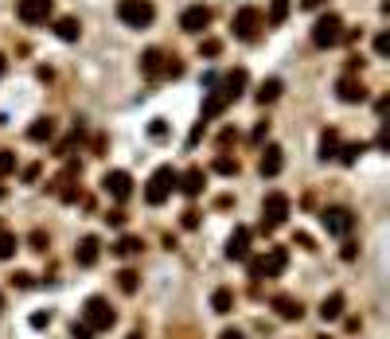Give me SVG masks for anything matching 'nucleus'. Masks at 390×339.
I'll use <instances>...</instances> for the list:
<instances>
[{"label":"nucleus","instance_id":"nucleus-32","mask_svg":"<svg viewBox=\"0 0 390 339\" xmlns=\"http://www.w3.org/2000/svg\"><path fill=\"white\" fill-rule=\"evenodd\" d=\"M12 289H36V277H31V273H12Z\"/></svg>","mask_w":390,"mask_h":339},{"label":"nucleus","instance_id":"nucleus-28","mask_svg":"<svg viewBox=\"0 0 390 339\" xmlns=\"http://www.w3.org/2000/svg\"><path fill=\"white\" fill-rule=\"evenodd\" d=\"M363 152H367V144H363V140H351V144H343V149H340V156H336V160H343V164H355Z\"/></svg>","mask_w":390,"mask_h":339},{"label":"nucleus","instance_id":"nucleus-35","mask_svg":"<svg viewBox=\"0 0 390 339\" xmlns=\"http://www.w3.org/2000/svg\"><path fill=\"white\" fill-rule=\"evenodd\" d=\"M70 339H94V331H90L82 320H75V324H70Z\"/></svg>","mask_w":390,"mask_h":339},{"label":"nucleus","instance_id":"nucleus-27","mask_svg":"<svg viewBox=\"0 0 390 339\" xmlns=\"http://www.w3.org/2000/svg\"><path fill=\"white\" fill-rule=\"evenodd\" d=\"M214 172H219V176H238V156L219 152V156H214Z\"/></svg>","mask_w":390,"mask_h":339},{"label":"nucleus","instance_id":"nucleus-11","mask_svg":"<svg viewBox=\"0 0 390 339\" xmlns=\"http://www.w3.org/2000/svg\"><path fill=\"white\" fill-rule=\"evenodd\" d=\"M180 28L192 31V35L207 31V28H211V8H207V4H192V8H184V16H180Z\"/></svg>","mask_w":390,"mask_h":339},{"label":"nucleus","instance_id":"nucleus-37","mask_svg":"<svg viewBox=\"0 0 390 339\" xmlns=\"http://www.w3.org/2000/svg\"><path fill=\"white\" fill-rule=\"evenodd\" d=\"M180 222H184V230H195V226H199V210H195V207H187V210H184V219H180Z\"/></svg>","mask_w":390,"mask_h":339},{"label":"nucleus","instance_id":"nucleus-31","mask_svg":"<svg viewBox=\"0 0 390 339\" xmlns=\"http://www.w3.org/2000/svg\"><path fill=\"white\" fill-rule=\"evenodd\" d=\"M28 246L36 249V254H47L51 238H47V234H43V230H31V234H28Z\"/></svg>","mask_w":390,"mask_h":339},{"label":"nucleus","instance_id":"nucleus-23","mask_svg":"<svg viewBox=\"0 0 390 339\" xmlns=\"http://www.w3.org/2000/svg\"><path fill=\"white\" fill-rule=\"evenodd\" d=\"M31 140H51L55 137V117H36L31 121V129H28Z\"/></svg>","mask_w":390,"mask_h":339},{"label":"nucleus","instance_id":"nucleus-5","mask_svg":"<svg viewBox=\"0 0 390 339\" xmlns=\"http://www.w3.org/2000/svg\"><path fill=\"white\" fill-rule=\"evenodd\" d=\"M231 28H234V40L254 43L258 35H262V28H265V16L258 8H238V12H234V20H231Z\"/></svg>","mask_w":390,"mask_h":339},{"label":"nucleus","instance_id":"nucleus-48","mask_svg":"<svg viewBox=\"0 0 390 339\" xmlns=\"http://www.w3.org/2000/svg\"><path fill=\"white\" fill-rule=\"evenodd\" d=\"M125 339H145V336H141V331H129V336Z\"/></svg>","mask_w":390,"mask_h":339},{"label":"nucleus","instance_id":"nucleus-19","mask_svg":"<svg viewBox=\"0 0 390 339\" xmlns=\"http://www.w3.org/2000/svg\"><path fill=\"white\" fill-rule=\"evenodd\" d=\"M55 35H58L63 43H75L78 35H82V24H78L75 16H63V20L55 24Z\"/></svg>","mask_w":390,"mask_h":339},{"label":"nucleus","instance_id":"nucleus-25","mask_svg":"<svg viewBox=\"0 0 390 339\" xmlns=\"http://www.w3.org/2000/svg\"><path fill=\"white\" fill-rule=\"evenodd\" d=\"M211 308L219 312V316H226V312L234 308V292H231V289H214V297H211Z\"/></svg>","mask_w":390,"mask_h":339},{"label":"nucleus","instance_id":"nucleus-50","mask_svg":"<svg viewBox=\"0 0 390 339\" xmlns=\"http://www.w3.org/2000/svg\"><path fill=\"white\" fill-rule=\"evenodd\" d=\"M0 308H4V297H0Z\"/></svg>","mask_w":390,"mask_h":339},{"label":"nucleus","instance_id":"nucleus-33","mask_svg":"<svg viewBox=\"0 0 390 339\" xmlns=\"http://www.w3.org/2000/svg\"><path fill=\"white\" fill-rule=\"evenodd\" d=\"M8 172H16V152L0 149V176H8Z\"/></svg>","mask_w":390,"mask_h":339},{"label":"nucleus","instance_id":"nucleus-41","mask_svg":"<svg viewBox=\"0 0 390 339\" xmlns=\"http://www.w3.org/2000/svg\"><path fill=\"white\" fill-rule=\"evenodd\" d=\"M39 172H43L39 164H28V168H24V183H36V180H39Z\"/></svg>","mask_w":390,"mask_h":339},{"label":"nucleus","instance_id":"nucleus-17","mask_svg":"<svg viewBox=\"0 0 390 339\" xmlns=\"http://www.w3.org/2000/svg\"><path fill=\"white\" fill-rule=\"evenodd\" d=\"M203 183H207V172H203V168H187L184 176H180V183H176V188L184 191L187 199H195V195L203 191Z\"/></svg>","mask_w":390,"mask_h":339},{"label":"nucleus","instance_id":"nucleus-13","mask_svg":"<svg viewBox=\"0 0 390 339\" xmlns=\"http://www.w3.org/2000/svg\"><path fill=\"white\" fill-rule=\"evenodd\" d=\"M336 94H340V101H348V106H355V101H367V86H363L359 78H351V74H343V78L336 82Z\"/></svg>","mask_w":390,"mask_h":339},{"label":"nucleus","instance_id":"nucleus-42","mask_svg":"<svg viewBox=\"0 0 390 339\" xmlns=\"http://www.w3.org/2000/svg\"><path fill=\"white\" fill-rule=\"evenodd\" d=\"M51 324V312H36V316H31V328H47Z\"/></svg>","mask_w":390,"mask_h":339},{"label":"nucleus","instance_id":"nucleus-9","mask_svg":"<svg viewBox=\"0 0 390 339\" xmlns=\"http://www.w3.org/2000/svg\"><path fill=\"white\" fill-rule=\"evenodd\" d=\"M102 191H106L109 199L125 203L129 195H133V176H129V172H121V168L106 172V176H102Z\"/></svg>","mask_w":390,"mask_h":339},{"label":"nucleus","instance_id":"nucleus-16","mask_svg":"<svg viewBox=\"0 0 390 339\" xmlns=\"http://www.w3.org/2000/svg\"><path fill=\"white\" fill-rule=\"evenodd\" d=\"M281 168H285V152H281V144H265L262 160H258V172H262V176H277Z\"/></svg>","mask_w":390,"mask_h":339},{"label":"nucleus","instance_id":"nucleus-39","mask_svg":"<svg viewBox=\"0 0 390 339\" xmlns=\"http://www.w3.org/2000/svg\"><path fill=\"white\" fill-rule=\"evenodd\" d=\"M355 254H359V246H355V242H343L340 258H343V261H355Z\"/></svg>","mask_w":390,"mask_h":339},{"label":"nucleus","instance_id":"nucleus-40","mask_svg":"<svg viewBox=\"0 0 390 339\" xmlns=\"http://www.w3.org/2000/svg\"><path fill=\"white\" fill-rule=\"evenodd\" d=\"M375 51H379V55H387V51H390V35H387V31L375 35Z\"/></svg>","mask_w":390,"mask_h":339},{"label":"nucleus","instance_id":"nucleus-6","mask_svg":"<svg viewBox=\"0 0 390 339\" xmlns=\"http://www.w3.org/2000/svg\"><path fill=\"white\" fill-rule=\"evenodd\" d=\"M343 20L336 16V12H328V16H320V20L312 24V43L316 47H340L343 43Z\"/></svg>","mask_w":390,"mask_h":339},{"label":"nucleus","instance_id":"nucleus-44","mask_svg":"<svg viewBox=\"0 0 390 339\" xmlns=\"http://www.w3.org/2000/svg\"><path fill=\"white\" fill-rule=\"evenodd\" d=\"M219 339H246V331H238V328H226Z\"/></svg>","mask_w":390,"mask_h":339},{"label":"nucleus","instance_id":"nucleus-47","mask_svg":"<svg viewBox=\"0 0 390 339\" xmlns=\"http://www.w3.org/2000/svg\"><path fill=\"white\" fill-rule=\"evenodd\" d=\"M4 70H8V59H4V55H0V78H4Z\"/></svg>","mask_w":390,"mask_h":339},{"label":"nucleus","instance_id":"nucleus-2","mask_svg":"<svg viewBox=\"0 0 390 339\" xmlns=\"http://www.w3.org/2000/svg\"><path fill=\"white\" fill-rule=\"evenodd\" d=\"M285 265H289V249H285V246H273L265 258H254L250 261V281H273V277H281Z\"/></svg>","mask_w":390,"mask_h":339},{"label":"nucleus","instance_id":"nucleus-43","mask_svg":"<svg viewBox=\"0 0 390 339\" xmlns=\"http://www.w3.org/2000/svg\"><path fill=\"white\" fill-rule=\"evenodd\" d=\"M292 246H301V249H316V246H312V238H309V234H292Z\"/></svg>","mask_w":390,"mask_h":339},{"label":"nucleus","instance_id":"nucleus-8","mask_svg":"<svg viewBox=\"0 0 390 339\" xmlns=\"http://www.w3.org/2000/svg\"><path fill=\"white\" fill-rule=\"evenodd\" d=\"M320 222L328 234H340V238H348L351 230H355V215H351L348 207H324L320 210Z\"/></svg>","mask_w":390,"mask_h":339},{"label":"nucleus","instance_id":"nucleus-20","mask_svg":"<svg viewBox=\"0 0 390 339\" xmlns=\"http://www.w3.org/2000/svg\"><path fill=\"white\" fill-rule=\"evenodd\" d=\"M343 316V292H332L320 300V320H340Z\"/></svg>","mask_w":390,"mask_h":339},{"label":"nucleus","instance_id":"nucleus-36","mask_svg":"<svg viewBox=\"0 0 390 339\" xmlns=\"http://www.w3.org/2000/svg\"><path fill=\"white\" fill-rule=\"evenodd\" d=\"M265 137H270V121H258V125H254V133H250V140H254V144H262Z\"/></svg>","mask_w":390,"mask_h":339},{"label":"nucleus","instance_id":"nucleus-38","mask_svg":"<svg viewBox=\"0 0 390 339\" xmlns=\"http://www.w3.org/2000/svg\"><path fill=\"white\" fill-rule=\"evenodd\" d=\"M125 219H129V215H125L121 207H117V210H109V215H106V222H109V226H125Z\"/></svg>","mask_w":390,"mask_h":339},{"label":"nucleus","instance_id":"nucleus-34","mask_svg":"<svg viewBox=\"0 0 390 339\" xmlns=\"http://www.w3.org/2000/svg\"><path fill=\"white\" fill-rule=\"evenodd\" d=\"M219 51H223V43H219V40H203V43H199V55H207V59H214Z\"/></svg>","mask_w":390,"mask_h":339},{"label":"nucleus","instance_id":"nucleus-10","mask_svg":"<svg viewBox=\"0 0 390 339\" xmlns=\"http://www.w3.org/2000/svg\"><path fill=\"white\" fill-rule=\"evenodd\" d=\"M55 12V0H16V16L24 24H47Z\"/></svg>","mask_w":390,"mask_h":339},{"label":"nucleus","instance_id":"nucleus-45","mask_svg":"<svg viewBox=\"0 0 390 339\" xmlns=\"http://www.w3.org/2000/svg\"><path fill=\"white\" fill-rule=\"evenodd\" d=\"M379 149H382V152L390 149V133H387V125H382V133H379Z\"/></svg>","mask_w":390,"mask_h":339},{"label":"nucleus","instance_id":"nucleus-4","mask_svg":"<svg viewBox=\"0 0 390 339\" xmlns=\"http://www.w3.org/2000/svg\"><path fill=\"white\" fill-rule=\"evenodd\" d=\"M285 219H289V195H285V191H270L262 199V230L273 234Z\"/></svg>","mask_w":390,"mask_h":339},{"label":"nucleus","instance_id":"nucleus-14","mask_svg":"<svg viewBox=\"0 0 390 339\" xmlns=\"http://www.w3.org/2000/svg\"><path fill=\"white\" fill-rule=\"evenodd\" d=\"M98 258H102V242H98L94 234H86V238H82V242L75 246V261L82 265V270H90V265H94Z\"/></svg>","mask_w":390,"mask_h":339},{"label":"nucleus","instance_id":"nucleus-49","mask_svg":"<svg viewBox=\"0 0 390 339\" xmlns=\"http://www.w3.org/2000/svg\"><path fill=\"white\" fill-rule=\"evenodd\" d=\"M4 195H8V191H4V183H0V199H4Z\"/></svg>","mask_w":390,"mask_h":339},{"label":"nucleus","instance_id":"nucleus-29","mask_svg":"<svg viewBox=\"0 0 390 339\" xmlns=\"http://www.w3.org/2000/svg\"><path fill=\"white\" fill-rule=\"evenodd\" d=\"M136 285H141V273H136V270H121V273H117V289H121V292H136Z\"/></svg>","mask_w":390,"mask_h":339},{"label":"nucleus","instance_id":"nucleus-22","mask_svg":"<svg viewBox=\"0 0 390 339\" xmlns=\"http://www.w3.org/2000/svg\"><path fill=\"white\" fill-rule=\"evenodd\" d=\"M141 249H145V242L133 238V234H125V238H117V242H114V254H117V258H136Z\"/></svg>","mask_w":390,"mask_h":339},{"label":"nucleus","instance_id":"nucleus-21","mask_svg":"<svg viewBox=\"0 0 390 339\" xmlns=\"http://www.w3.org/2000/svg\"><path fill=\"white\" fill-rule=\"evenodd\" d=\"M254 98H258V106H270V101H277V98H281V78H265L262 86H258V94H254Z\"/></svg>","mask_w":390,"mask_h":339},{"label":"nucleus","instance_id":"nucleus-24","mask_svg":"<svg viewBox=\"0 0 390 339\" xmlns=\"http://www.w3.org/2000/svg\"><path fill=\"white\" fill-rule=\"evenodd\" d=\"M336 156H340V133L328 129L320 137V160H336Z\"/></svg>","mask_w":390,"mask_h":339},{"label":"nucleus","instance_id":"nucleus-15","mask_svg":"<svg viewBox=\"0 0 390 339\" xmlns=\"http://www.w3.org/2000/svg\"><path fill=\"white\" fill-rule=\"evenodd\" d=\"M164 63L168 55L160 47H148L145 55H141V74H148V78H164Z\"/></svg>","mask_w":390,"mask_h":339},{"label":"nucleus","instance_id":"nucleus-3","mask_svg":"<svg viewBox=\"0 0 390 339\" xmlns=\"http://www.w3.org/2000/svg\"><path fill=\"white\" fill-rule=\"evenodd\" d=\"M82 324H86L90 331H109L117 324V312L109 308L106 297H90L86 304H82Z\"/></svg>","mask_w":390,"mask_h":339},{"label":"nucleus","instance_id":"nucleus-1","mask_svg":"<svg viewBox=\"0 0 390 339\" xmlns=\"http://www.w3.org/2000/svg\"><path fill=\"white\" fill-rule=\"evenodd\" d=\"M176 183H180V172L172 168V164H164V168H156L153 176H148V188H145V203L148 207H160V203L168 199L176 191Z\"/></svg>","mask_w":390,"mask_h":339},{"label":"nucleus","instance_id":"nucleus-26","mask_svg":"<svg viewBox=\"0 0 390 339\" xmlns=\"http://www.w3.org/2000/svg\"><path fill=\"white\" fill-rule=\"evenodd\" d=\"M16 249H20V238H16V234H8V230H0V261L16 258Z\"/></svg>","mask_w":390,"mask_h":339},{"label":"nucleus","instance_id":"nucleus-30","mask_svg":"<svg viewBox=\"0 0 390 339\" xmlns=\"http://www.w3.org/2000/svg\"><path fill=\"white\" fill-rule=\"evenodd\" d=\"M285 16H289V0H270V16L265 20L277 28V24H285Z\"/></svg>","mask_w":390,"mask_h":339},{"label":"nucleus","instance_id":"nucleus-18","mask_svg":"<svg viewBox=\"0 0 390 339\" xmlns=\"http://www.w3.org/2000/svg\"><path fill=\"white\" fill-rule=\"evenodd\" d=\"M273 312H277L281 320H301L304 304H301V300H292V297H273Z\"/></svg>","mask_w":390,"mask_h":339},{"label":"nucleus","instance_id":"nucleus-12","mask_svg":"<svg viewBox=\"0 0 390 339\" xmlns=\"http://www.w3.org/2000/svg\"><path fill=\"white\" fill-rule=\"evenodd\" d=\"M226 258L250 261V226H234V234L226 238Z\"/></svg>","mask_w":390,"mask_h":339},{"label":"nucleus","instance_id":"nucleus-7","mask_svg":"<svg viewBox=\"0 0 390 339\" xmlns=\"http://www.w3.org/2000/svg\"><path fill=\"white\" fill-rule=\"evenodd\" d=\"M117 16H121V24H129V28H148V24L156 20V8H153V0H121V4H117Z\"/></svg>","mask_w":390,"mask_h":339},{"label":"nucleus","instance_id":"nucleus-46","mask_svg":"<svg viewBox=\"0 0 390 339\" xmlns=\"http://www.w3.org/2000/svg\"><path fill=\"white\" fill-rule=\"evenodd\" d=\"M328 0H301V8H324Z\"/></svg>","mask_w":390,"mask_h":339}]
</instances>
